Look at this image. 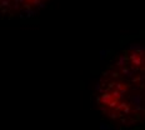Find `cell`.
I'll return each mask as SVG.
<instances>
[{
	"instance_id": "obj_2",
	"label": "cell",
	"mask_w": 145,
	"mask_h": 130,
	"mask_svg": "<svg viewBox=\"0 0 145 130\" xmlns=\"http://www.w3.org/2000/svg\"><path fill=\"white\" fill-rule=\"evenodd\" d=\"M131 104H133V105L135 106V108H139L141 106V104H143V96L141 95H134L133 98H131Z\"/></svg>"
},
{
	"instance_id": "obj_1",
	"label": "cell",
	"mask_w": 145,
	"mask_h": 130,
	"mask_svg": "<svg viewBox=\"0 0 145 130\" xmlns=\"http://www.w3.org/2000/svg\"><path fill=\"white\" fill-rule=\"evenodd\" d=\"M129 60L133 66L144 68L145 66V51L143 50H130Z\"/></svg>"
},
{
	"instance_id": "obj_3",
	"label": "cell",
	"mask_w": 145,
	"mask_h": 130,
	"mask_svg": "<svg viewBox=\"0 0 145 130\" xmlns=\"http://www.w3.org/2000/svg\"><path fill=\"white\" fill-rule=\"evenodd\" d=\"M116 65L119 68H125V56L124 55L119 56V59H118V61H116Z\"/></svg>"
},
{
	"instance_id": "obj_4",
	"label": "cell",
	"mask_w": 145,
	"mask_h": 130,
	"mask_svg": "<svg viewBox=\"0 0 145 130\" xmlns=\"http://www.w3.org/2000/svg\"><path fill=\"white\" fill-rule=\"evenodd\" d=\"M1 4L4 6V4H6V6H9V4H10V0H1Z\"/></svg>"
}]
</instances>
